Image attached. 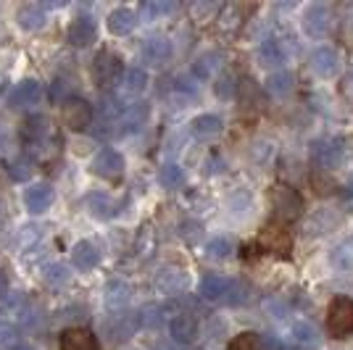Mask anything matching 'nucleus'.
Wrapping results in <instances>:
<instances>
[{
	"instance_id": "nucleus-20",
	"label": "nucleus",
	"mask_w": 353,
	"mask_h": 350,
	"mask_svg": "<svg viewBox=\"0 0 353 350\" xmlns=\"http://www.w3.org/2000/svg\"><path fill=\"white\" fill-rule=\"evenodd\" d=\"M221 130H224V121H221V116H216V114H201V116H195L190 121L192 137H198V140L216 137Z\"/></svg>"
},
{
	"instance_id": "nucleus-13",
	"label": "nucleus",
	"mask_w": 353,
	"mask_h": 350,
	"mask_svg": "<svg viewBox=\"0 0 353 350\" xmlns=\"http://www.w3.org/2000/svg\"><path fill=\"white\" fill-rule=\"evenodd\" d=\"M53 187L48 185V182H34L30 185L27 190H24V205H27V211L30 214H45L50 205H53Z\"/></svg>"
},
{
	"instance_id": "nucleus-14",
	"label": "nucleus",
	"mask_w": 353,
	"mask_h": 350,
	"mask_svg": "<svg viewBox=\"0 0 353 350\" xmlns=\"http://www.w3.org/2000/svg\"><path fill=\"white\" fill-rule=\"evenodd\" d=\"M61 350H98V340L88 327H69L61 332Z\"/></svg>"
},
{
	"instance_id": "nucleus-33",
	"label": "nucleus",
	"mask_w": 353,
	"mask_h": 350,
	"mask_svg": "<svg viewBox=\"0 0 353 350\" xmlns=\"http://www.w3.org/2000/svg\"><path fill=\"white\" fill-rule=\"evenodd\" d=\"M227 350H266V342L261 335L256 332H240L230 340V348Z\"/></svg>"
},
{
	"instance_id": "nucleus-3",
	"label": "nucleus",
	"mask_w": 353,
	"mask_h": 350,
	"mask_svg": "<svg viewBox=\"0 0 353 350\" xmlns=\"http://www.w3.org/2000/svg\"><path fill=\"white\" fill-rule=\"evenodd\" d=\"M327 329L330 337H338L343 340L345 335L353 332V300L345 295H338L330 308H327Z\"/></svg>"
},
{
	"instance_id": "nucleus-38",
	"label": "nucleus",
	"mask_w": 353,
	"mask_h": 350,
	"mask_svg": "<svg viewBox=\"0 0 353 350\" xmlns=\"http://www.w3.org/2000/svg\"><path fill=\"white\" fill-rule=\"evenodd\" d=\"M182 285H185V271H179V269H166L159 274V287H163L166 292L182 290Z\"/></svg>"
},
{
	"instance_id": "nucleus-42",
	"label": "nucleus",
	"mask_w": 353,
	"mask_h": 350,
	"mask_svg": "<svg viewBox=\"0 0 353 350\" xmlns=\"http://www.w3.org/2000/svg\"><path fill=\"white\" fill-rule=\"evenodd\" d=\"M14 350H34V348H32V345H16Z\"/></svg>"
},
{
	"instance_id": "nucleus-19",
	"label": "nucleus",
	"mask_w": 353,
	"mask_h": 350,
	"mask_svg": "<svg viewBox=\"0 0 353 350\" xmlns=\"http://www.w3.org/2000/svg\"><path fill=\"white\" fill-rule=\"evenodd\" d=\"M256 56H259V63H261L264 69H277V66H282L285 59H288V50H285V45H282L280 40H264V43L259 45Z\"/></svg>"
},
{
	"instance_id": "nucleus-22",
	"label": "nucleus",
	"mask_w": 353,
	"mask_h": 350,
	"mask_svg": "<svg viewBox=\"0 0 353 350\" xmlns=\"http://www.w3.org/2000/svg\"><path fill=\"white\" fill-rule=\"evenodd\" d=\"M48 130H50L48 127V119L43 114H32V116H27L21 121V140L30 143V145H37L45 134H48Z\"/></svg>"
},
{
	"instance_id": "nucleus-25",
	"label": "nucleus",
	"mask_w": 353,
	"mask_h": 350,
	"mask_svg": "<svg viewBox=\"0 0 353 350\" xmlns=\"http://www.w3.org/2000/svg\"><path fill=\"white\" fill-rule=\"evenodd\" d=\"M16 21H19V27H21V30H27V32L40 30V27L45 24V8L34 6V3L21 6V8H19V14H16Z\"/></svg>"
},
{
	"instance_id": "nucleus-41",
	"label": "nucleus",
	"mask_w": 353,
	"mask_h": 350,
	"mask_svg": "<svg viewBox=\"0 0 353 350\" xmlns=\"http://www.w3.org/2000/svg\"><path fill=\"white\" fill-rule=\"evenodd\" d=\"M8 92V76L6 74H0V98Z\"/></svg>"
},
{
	"instance_id": "nucleus-10",
	"label": "nucleus",
	"mask_w": 353,
	"mask_h": 350,
	"mask_svg": "<svg viewBox=\"0 0 353 350\" xmlns=\"http://www.w3.org/2000/svg\"><path fill=\"white\" fill-rule=\"evenodd\" d=\"M92 121V108L82 98H69L63 103V124L72 132H85Z\"/></svg>"
},
{
	"instance_id": "nucleus-36",
	"label": "nucleus",
	"mask_w": 353,
	"mask_h": 350,
	"mask_svg": "<svg viewBox=\"0 0 353 350\" xmlns=\"http://www.w3.org/2000/svg\"><path fill=\"white\" fill-rule=\"evenodd\" d=\"M6 174L14 182H27L32 176V161L30 158H14L6 163Z\"/></svg>"
},
{
	"instance_id": "nucleus-1",
	"label": "nucleus",
	"mask_w": 353,
	"mask_h": 350,
	"mask_svg": "<svg viewBox=\"0 0 353 350\" xmlns=\"http://www.w3.org/2000/svg\"><path fill=\"white\" fill-rule=\"evenodd\" d=\"M90 74H92V79H95V85L101 90H114L119 85V79L124 76V61L119 53L114 50H101L95 61H92V66H90Z\"/></svg>"
},
{
	"instance_id": "nucleus-40",
	"label": "nucleus",
	"mask_w": 353,
	"mask_h": 350,
	"mask_svg": "<svg viewBox=\"0 0 353 350\" xmlns=\"http://www.w3.org/2000/svg\"><path fill=\"white\" fill-rule=\"evenodd\" d=\"M8 287H11V279H8V271L6 269H0V298L8 292Z\"/></svg>"
},
{
	"instance_id": "nucleus-24",
	"label": "nucleus",
	"mask_w": 353,
	"mask_h": 350,
	"mask_svg": "<svg viewBox=\"0 0 353 350\" xmlns=\"http://www.w3.org/2000/svg\"><path fill=\"white\" fill-rule=\"evenodd\" d=\"M266 92L269 95H274V98H282V95H288V92H293L295 88V76L293 72H288V69H282V72H274L266 76Z\"/></svg>"
},
{
	"instance_id": "nucleus-30",
	"label": "nucleus",
	"mask_w": 353,
	"mask_h": 350,
	"mask_svg": "<svg viewBox=\"0 0 353 350\" xmlns=\"http://www.w3.org/2000/svg\"><path fill=\"white\" fill-rule=\"evenodd\" d=\"M140 11H143V16H145L148 21H159L163 16L174 14L176 3H172V0H145Z\"/></svg>"
},
{
	"instance_id": "nucleus-37",
	"label": "nucleus",
	"mask_w": 353,
	"mask_h": 350,
	"mask_svg": "<svg viewBox=\"0 0 353 350\" xmlns=\"http://www.w3.org/2000/svg\"><path fill=\"white\" fill-rule=\"evenodd\" d=\"M69 279H72V269H69L66 263H50V266L45 269V282H48V285H53V287L66 285Z\"/></svg>"
},
{
	"instance_id": "nucleus-29",
	"label": "nucleus",
	"mask_w": 353,
	"mask_h": 350,
	"mask_svg": "<svg viewBox=\"0 0 353 350\" xmlns=\"http://www.w3.org/2000/svg\"><path fill=\"white\" fill-rule=\"evenodd\" d=\"M235 253V240L232 237H211L206 243V256L208 258H214V261H224V258H230Z\"/></svg>"
},
{
	"instance_id": "nucleus-39",
	"label": "nucleus",
	"mask_w": 353,
	"mask_h": 350,
	"mask_svg": "<svg viewBox=\"0 0 353 350\" xmlns=\"http://www.w3.org/2000/svg\"><path fill=\"white\" fill-rule=\"evenodd\" d=\"M214 92H216V98H219V101H230V98H235L237 79L230 72H224L219 79H216V85H214Z\"/></svg>"
},
{
	"instance_id": "nucleus-17",
	"label": "nucleus",
	"mask_w": 353,
	"mask_h": 350,
	"mask_svg": "<svg viewBox=\"0 0 353 350\" xmlns=\"http://www.w3.org/2000/svg\"><path fill=\"white\" fill-rule=\"evenodd\" d=\"M169 332L174 337V342L190 345L192 340L198 337V321L192 319L190 313H174L169 321Z\"/></svg>"
},
{
	"instance_id": "nucleus-23",
	"label": "nucleus",
	"mask_w": 353,
	"mask_h": 350,
	"mask_svg": "<svg viewBox=\"0 0 353 350\" xmlns=\"http://www.w3.org/2000/svg\"><path fill=\"white\" fill-rule=\"evenodd\" d=\"M330 266L335 271H351L353 269V234L332 248V253H330Z\"/></svg>"
},
{
	"instance_id": "nucleus-18",
	"label": "nucleus",
	"mask_w": 353,
	"mask_h": 350,
	"mask_svg": "<svg viewBox=\"0 0 353 350\" xmlns=\"http://www.w3.org/2000/svg\"><path fill=\"white\" fill-rule=\"evenodd\" d=\"M134 24H137V14L132 8H114L105 19V27L114 37H127L134 30Z\"/></svg>"
},
{
	"instance_id": "nucleus-34",
	"label": "nucleus",
	"mask_w": 353,
	"mask_h": 350,
	"mask_svg": "<svg viewBox=\"0 0 353 350\" xmlns=\"http://www.w3.org/2000/svg\"><path fill=\"white\" fill-rule=\"evenodd\" d=\"M130 300V287L121 282V279H114V282H108L105 285V303L108 306H124Z\"/></svg>"
},
{
	"instance_id": "nucleus-27",
	"label": "nucleus",
	"mask_w": 353,
	"mask_h": 350,
	"mask_svg": "<svg viewBox=\"0 0 353 350\" xmlns=\"http://www.w3.org/2000/svg\"><path fill=\"white\" fill-rule=\"evenodd\" d=\"M293 340L301 345V348H319L322 337H319V329L311 324V321H298L293 327Z\"/></svg>"
},
{
	"instance_id": "nucleus-21",
	"label": "nucleus",
	"mask_w": 353,
	"mask_h": 350,
	"mask_svg": "<svg viewBox=\"0 0 353 350\" xmlns=\"http://www.w3.org/2000/svg\"><path fill=\"white\" fill-rule=\"evenodd\" d=\"M172 43H169V37H148L145 43H143V56L145 61L150 63H166V61L172 59Z\"/></svg>"
},
{
	"instance_id": "nucleus-28",
	"label": "nucleus",
	"mask_w": 353,
	"mask_h": 350,
	"mask_svg": "<svg viewBox=\"0 0 353 350\" xmlns=\"http://www.w3.org/2000/svg\"><path fill=\"white\" fill-rule=\"evenodd\" d=\"M88 208L90 214L98 216V219H111L117 214V205H114V200L105 192H92V195H88Z\"/></svg>"
},
{
	"instance_id": "nucleus-35",
	"label": "nucleus",
	"mask_w": 353,
	"mask_h": 350,
	"mask_svg": "<svg viewBox=\"0 0 353 350\" xmlns=\"http://www.w3.org/2000/svg\"><path fill=\"white\" fill-rule=\"evenodd\" d=\"M124 88H127V92L130 95H137V92H143V90L148 88V74L145 69H127V74H124Z\"/></svg>"
},
{
	"instance_id": "nucleus-8",
	"label": "nucleus",
	"mask_w": 353,
	"mask_h": 350,
	"mask_svg": "<svg viewBox=\"0 0 353 350\" xmlns=\"http://www.w3.org/2000/svg\"><path fill=\"white\" fill-rule=\"evenodd\" d=\"M259 245L264 248V253H272V256H290V245H293V240H290V232L282 227L280 221H274V224H266L264 229H261V237H259Z\"/></svg>"
},
{
	"instance_id": "nucleus-16",
	"label": "nucleus",
	"mask_w": 353,
	"mask_h": 350,
	"mask_svg": "<svg viewBox=\"0 0 353 350\" xmlns=\"http://www.w3.org/2000/svg\"><path fill=\"white\" fill-rule=\"evenodd\" d=\"M72 263L79 271H92L101 263V250L92 240H79L72 248Z\"/></svg>"
},
{
	"instance_id": "nucleus-4",
	"label": "nucleus",
	"mask_w": 353,
	"mask_h": 350,
	"mask_svg": "<svg viewBox=\"0 0 353 350\" xmlns=\"http://www.w3.org/2000/svg\"><path fill=\"white\" fill-rule=\"evenodd\" d=\"M272 208H274V216L280 221H295L303 214V198L293 187L277 185L272 190Z\"/></svg>"
},
{
	"instance_id": "nucleus-11",
	"label": "nucleus",
	"mask_w": 353,
	"mask_h": 350,
	"mask_svg": "<svg viewBox=\"0 0 353 350\" xmlns=\"http://www.w3.org/2000/svg\"><path fill=\"white\" fill-rule=\"evenodd\" d=\"M40 98H43V85L37 79H24L8 92V108L21 111V108H30L34 103H40Z\"/></svg>"
},
{
	"instance_id": "nucleus-32",
	"label": "nucleus",
	"mask_w": 353,
	"mask_h": 350,
	"mask_svg": "<svg viewBox=\"0 0 353 350\" xmlns=\"http://www.w3.org/2000/svg\"><path fill=\"white\" fill-rule=\"evenodd\" d=\"M148 119V103H137L132 108H127V114L119 119V127H124V132L140 130V124H145Z\"/></svg>"
},
{
	"instance_id": "nucleus-5",
	"label": "nucleus",
	"mask_w": 353,
	"mask_h": 350,
	"mask_svg": "<svg viewBox=\"0 0 353 350\" xmlns=\"http://www.w3.org/2000/svg\"><path fill=\"white\" fill-rule=\"evenodd\" d=\"M127 161L117 147H103L95 158H92V174H98L105 182H119L124 176Z\"/></svg>"
},
{
	"instance_id": "nucleus-6",
	"label": "nucleus",
	"mask_w": 353,
	"mask_h": 350,
	"mask_svg": "<svg viewBox=\"0 0 353 350\" xmlns=\"http://www.w3.org/2000/svg\"><path fill=\"white\" fill-rule=\"evenodd\" d=\"M309 63H311V72L316 74V76L332 79V76H338L340 74L343 59H340L338 48H332V45H319L316 50H311Z\"/></svg>"
},
{
	"instance_id": "nucleus-31",
	"label": "nucleus",
	"mask_w": 353,
	"mask_h": 350,
	"mask_svg": "<svg viewBox=\"0 0 353 350\" xmlns=\"http://www.w3.org/2000/svg\"><path fill=\"white\" fill-rule=\"evenodd\" d=\"M159 182L166 190H176L185 185V169L179 163H163L161 172H159Z\"/></svg>"
},
{
	"instance_id": "nucleus-15",
	"label": "nucleus",
	"mask_w": 353,
	"mask_h": 350,
	"mask_svg": "<svg viewBox=\"0 0 353 350\" xmlns=\"http://www.w3.org/2000/svg\"><path fill=\"white\" fill-rule=\"evenodd\" d=\"M95 37H98V27H95V21L88 19V16L74 19L72 24H69V32H66V40L74 48H88V45L95 43Z\"/></svg>"
},
{
	"instance_id": "nucleus-2",
	"label": "nucleus",
	"mask_w": 353,
	"mask_h": 350,
	"mask_svg": "<svg viewBox=\"0 0 353 350\" xmlns=\"http://www.w3.org/2000/svg\"><path fill=\"white\" fill-rule=\"evenodd\" d=\"M345 156V143L340 137H322V140H314L309 145V158L316 169H338Z\"/></svg>"
},
{
	"instance_id": "nucleus-12",
	"label": "nucleus",
	"mask_w": 353,
	"mask_h": 350,
	"mask_svg": "<svg viewBox=\"0 0 353 350\" xmlns=\"http://www.w3.org/2000/svg\"><path fill=\"white\" fill-rule=\"evenodd\" d=\"M137 327H143L140 313H117V316H111V319L105 321V332H108L111 340H117V342L130 340L137 332Z\"/></svg>"
},
{
	"instance_id": "nucleus-26",
	"label": "nucleus",
	"mask_w": 353,
	"mask_h": 350,
	"mask_svg": "<svg viewBox=\"0 0 353 350\" xmlns=\"http://www.w3.org/2000/svg\"><path fill=\"white\" fill-rule=\"evenodd\" d=\"M219 66H221V53L206 50V53H201L198 59L192 61V74H195V79H208Z\"/></svg>"
},
{
	"instance_id": "nucleus-7",
	"label": "nucleus",
	"mask_w": 353,
	"mask_h": 350,
	"mask_svg": "<svg viewBox=\"0 0 353 350\" xmlns=\"http://www.w3.org/2000/svg\"><path fill=\"white\" fill-rule=\"evenodd\" d=\"M235 285H237V279H227V277H221V274H206V277L201 279L198 292H201L203 300H211V303H219V300L232 303Z\"/></svg>"
},
{
	"instance_id": "nucleus-9",
	"label": "nucleus",
	"mask_w": 353,
	"mask_h": 350,
	"mask_svg": "<svg viewBox=\"0 0 353 350\" xmlns=\"http://www.w3.org/2000/svg\"><path fill=\"white\" fill-rule=\"evenodd\" d=\"M332 27V11L324 3H311L303 11V32L309 37H324Z\"/></svg>"
}]
</instances>
